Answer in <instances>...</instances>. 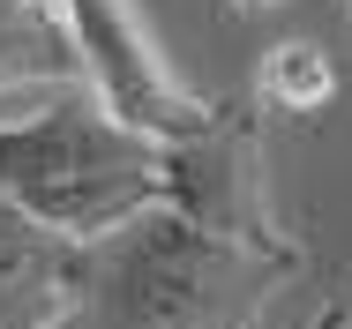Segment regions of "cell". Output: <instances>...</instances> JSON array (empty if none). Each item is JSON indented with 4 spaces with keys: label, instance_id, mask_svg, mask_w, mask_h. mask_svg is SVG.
Segmentation results:
<instances>
[{
    "label": "cell",
    "instance_id": "6da1fadb",
    "mask_svg": "<svg viewBox=\"0 0 352 329\" xmlns=\"http://www.w3.org/2000/svg\"><path fill=\"white\" fill-rule=\"evenodd\" d=\"M0 202L75 247L165 209V142L120 128L98 90H60L30 120H0Z\"/></svg>",
    "mask_w": 352,
    "mask_h": 329
},
{
    "label": "cell",
    "instance_id": "7a4b0ae2",
    "mask_svg": "<svg viewBox=\"0 0 352 329\" xmlns=\"http://www.w3.org/2000/svg\"><path fill=\"white\" fill-rule=\"evenodd\" d=\"M165 209H180L188 225H203L210 240H232L248 255H285L307 262V247L292 240L270 209V157H263V128L248 105L225 98L203 135L165 142Z\"/></svg>",
    "mask_w": 352,
    "mask_h": 329
},
{
    "label": "cell",
    "instance_id": "3957f363",
    "mask_svg": "<svg viewBox=\"0 0 352 329\" xmlns=\"http://www.w3.org/2000/svg\"><path fill=\"white\" fill-rule=\"evenodd\" d=\"M60 8H68L75 45L90 60V90L113 105L120 128L150 135V142H188L225 113V98H203L180 82V67L157 53L135 0H60Z\"/></svg>",
    "mask_w": 352,
    "mask_h": 329
},
{
    "label": "cell",
    "instance_id": "277c9868",
    "mask_svg": "<svg viewBox=\"0 0 352 329\" xmlns=\"http://www.w3.org/2000/svg\"><path fill=\"white\" fill-rule=\"evenodd\" d=\"M82 247L0 202V329H60L75 307Z\"/></svg>",
    "mask_w": 352,
    "mask_h": 329
},
{
    "label": "cell",
    "instance_id": "5b68a950",
    "mask_svg": "<svg viewBox=\"0 0 352 329\" xmlns=\"http://www.w3.org/2000/svg\"><path fill=\"white\" fill-rule=\"evenodd\" d=\"M90 90V60L75 45V23L60 0H0V113L15 98H60Z\"/></svg>",
    "mask_w": 352,
    "mask_h": 329
},
{
    "label": "cell",
    "instance_id": "8992f818",
    "mask_svg": "<svg viewBox=\"0 0 352 329\" xmlns=\"http://www.w3.org/2000/svg\"><path fill=\"white\" fill-rule=\"evenodd\" d=\"M255 90H263V105H278V113H322V105L338 98V60H330L315 38H278V45L263 53Z\"/></svg>",
    "mask_w": 352,
    "mask_h": 329
},
{
    "label": "cell",
    "instance_id": "52a82bcc",
    "mask_svg": "<svg viewBox=\"0 0 352 329\" xmlns=\"http://www.w3.org/2000/svg\"><path fill=\"white\" fill-rule=\"evenodd\" d=\"M315 329H352V307H330V315H322Z\"/></svg>",
    "mask_w": 352,
    "mask_h": 329
},
{
    "label": "cell",
    "instance_id": "ba28073f",
    "mask_svg": "<svg viewBox=\"0 0 352 329\" xmlns=\"http://www.w3.org/2000/svg\"><path fill=\"white\" fill-rule=\"evenodd\" d=\"M225 8H278V0H225Z\"/></svg>",
    "mask_w": 352,
    "mask_h": 329
},
{
    "label": "cell",
    "instance_id": "9c48e42d",
    "mask_svg": "<svg viewBox=\"0 0 352 329\" xmlns=\"http://www.w3.org/2000/svg\"><path fill=\"white\" fill-rule=\"evenodd\" d=\"M345 8H352V0H345Z\"/></svg>",
    "mask_w": 352,
    "mask_h": 329
}]
</instances>
